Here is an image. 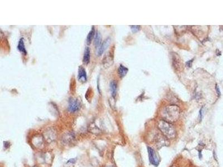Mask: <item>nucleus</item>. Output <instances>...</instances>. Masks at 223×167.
Segmentation results:
<instances>
[{
  "instance_id": "obj_1",
  "label": "nucleus",
  "mask_w": 223,
  "mask_h": 167,
  "mask_svg": "<svg viewBox=\"0 0 223 167\" xmlns=\"http://www.w3.org/2000/svg\"><path fill=\"white\" fill-rule=\"evenodd\" d=\"M180 116V108L176 105H171L166 107L162 112L164 120L170 123L175 122Z\"/></svg>"
},
{
  "instance_id": "obj_2",
  "label": "nucleus",
  "mask_w": 223,
  "mask_h": 167,
  "mask_svg": "<svg viewBox=\"0 0 223 167\" xmlns=\"http://www.w3.org/2000/svg\"><path fill=\"white\" fill-rule=\"evenodd\" d=\"M158 128L166 138L168 139H172L176 135V130L172 125L168 122L164 120H160L158 123Z\"/></svg>"
},
{
  "instance_id": "obj_3",
  "label": "nucleus",
  "mask_w": 223,
  "mask_h": 167,
  "mask_svg": "<svg viewBox=\"0 0 223 167\" xmlns=\"http://www.w3.org/2000/svg\"><path fill=\"white\" fill-rule=\"evenodd\" d=\"M81 107L80 101L75 98L71 97L68 102V110L70 113H76L78 112Z\"/></svg>"
},
{
  "instance_id": "obj_4",
  "label": "nucleus",
  "mask_w": 223,
  "mask_h": 167,
  "mask_svg": "<svg viewBox=\"0 0 223 167\" xmlns=\"http://www.w3.org/2000/svg\"><path fill=\"white\" fill-rule=\"evenodd\" d=\"M154 142L157 149H160L163 146H166L169 144V142L164 135L157 134L154 138Z\"/></svg>"
},
{
  "instance_id": "obj_5",
  "label": "nucleus",
  "mask_w": 223,
  "mask_h": 167,
  "mask_svg": "<svg viewBox=\"0 0 223 167\" xmlns=\"http://www.w3.org/2000/svg\"><path fill=\"white\" fill-rule=\"evenodd\" d=\"M148 153L149 162L151 164L157 166L160 163V158L156 152L151 147H148Z\"/></svg>"
},
{
  "instance_id": "obj_6",
  "label": "nucleus",
  "mask_w": 223,
  "mask_h": 167,
  "mask_svg": "<svg viewBox=\"0 0 223 167\" xmlns=\"http://www.w3.org/2000/svg\"><path fill=\"white\" fill-rule=\"evenodd\" d=\"M111 42V40L110 38H108L105 39L104 41L97 48V56H100L103 55L104 51L107 50V48L109 47Z\"/></svg>"
},
{
  "instance_id": "obj_7",
  "label": "nucleus",
  "mask_w": 223,
  "mask_h": 167,
  "mask_svg": "<svg viewBox=\"0 0 223 167\" xmlns=\"http://www.w3.org/2000/svg\"><path fill=\"white\" fill-rule=\"evenodd\" d=\"M78 79L79 82L85 83L87 81V74L86 69L82 66H80L78 69Z\"/></svg>"
},
{
  "instance_id": "obj_8",
  "label": "nucleus",
  "mask_w": 223,
  "mask_h": 167,
  "mask_svg": "<svg viewBox=\"0 0 223 167\" xmlns=\"http://www.w3.org/2000/svg\"><path fill=\"white\" fill-rule=\"evenodd\" d=\"M173 55H172V63L173 66L176 70H180V69H182V65L180 58L176 53H173Z\"/></svg>"
},
{
  "instance_id": "obj_9",
  "label": "nucleus",
  "mask_w": 223,
  "mask_h": 167,
  "mask_svg": "<svg viewBox=\"0 0 223 167\" xmlns=\"http://www.w3.org/2000/svg\"><path fill=\"white\" fill-rule=\"evenodd\" d=\"M44 139L46 140L48 143H51L55 140L56 138V135L55 132L53 130H49L44 133Z\"/></svg>"
},
{
  "instance_id": "obj_10",
  "label": "nucleus",
  "mask_w": 223,
  "mask_h": 167,
  "mask_svg": "<svg viewBox=\"0 0 223 167\" xmlns=\"http://www.w3.org/2000/svg\"><path fill=\"white\" fill-rule=\"evenodd\" d=\"M32 143L36 148H41L44 146V139L42 136H35L32 139Z\"/></svg>"
},
{
  "instance_id": "obj_11",
  "label": "nucleus",
  "mask_w": 223,
  "mask_h": 167,
  "mask_svg": "<svg viewBox=\"0 0 223 167\" xmlns=\"http://www.w3.org/2000/svg\"><path fill=\"white\" fill-rule=\"evenodd\" d=\"M91 60V49L89 47H86L84 50L83 62L85 65H88Z\"/></svg>"
},
{
  "instance_id": "obj_12",
  "label": "nucleus",
  "mask_w": 223,
  "mask_h": 167,
  "mask_svg": "<svg viewBox=\"0 0 223 167\" xmlns=\"http://www.w3.org/2000/svg\"><path fill=\"white\" fill-rule=\"evenodd\" d=\"M75 139V135L73 133H68L63 136L62 141L64 143L69 144L73 141Z\"/></svg>"
},
{
  "instance_id": "obj_13",
  "label": "nucleus",
  "mask_w": 223,
  "mask_h": 167,
  "mask_svg": "<svg viewBox=\"0 0 223 167\" xmlns=\"http://www.w3.org/2000/svg\"><path fill=\"white\" fill-rule=\"evenodd\" d=\"M17 49L24 55H26L27 54V51L26 50L25 44H24V39L23 38L19 40L17 45Z\"/></svg>"
},
{
  "instance_id": "obj_14",
  "label": "nucleus",
  "mask_w": 223,
  "mask_h": 167,
  "mask_svg": "<svg viewBox=\"0 0 223 167\" xmlns=\"http://www.w3.org/2000/svg\"><path fill=\"white\" fill-rule=\"evenodd\" d=\"M113 63V58L112 56V55L110 54V53H109L107 55H105L104 56V58L103 60V65L104 66H107V67H109V66H111Z\"/></svg>"
},
{
  "instance_id": "obj_15",
  "label": "nucleus",
  "mask_w": 223,
  "mask_h": 167,
  "mask_svg": "<svg viewBox=\"0 0 223 167\" xmlns=\"http://www.w3.org/2000/svg\"><path fill=\"white\" fill-rule=\"evenodd\" d=\"M109 86H110V90L111 91L112 96L114 98L116 96L117 92V88H118V85H117L116 81L115 80H112V81H111Z\"/></svg>"
},
{
  "instance_id": "obj_16",
  "label": "nucleus",
  "mask_w": 223,
  "mask_h": 167,
  "mask_svg": "<svg viewBox=\"0 0 223 167\" xmlns=\"http://www.w3.org/2000/svg\"><path fill=\"white\" fill-rule=\"evenodd\" d=\"M95 35V27H94V26H93L91 30L90 31V32H89V34H88L87 37L86 42H87V45H88L91 44L93 40L94 39Z\"/></svg>"
},
{
  "instance_id": "obj_17",
  "label": "nucleus",
  "mask_w": 223,
  "mask_h": 167,
  "mask_svg": "<svg viewBox=\"0 0 223 167\" xmlns=\"http://www.w3.org/2000/svg\"><path fill=\"white\" fill-rule=\"evenodd\" d=\"M102 43V36L99 31H97L94 39V44L95 47L98 48Z\"/></svg>"
},
{
  "instance_id": "obj_18",
  "label": "nucleus",
  "mask_w": 223,
  "mask_h": 167,
  "mask_svg": "<svg viewBox=\"0 0 223 167\" xmlns=\"http://www.w3.org/2000/svg\"><path fill=\"white\" fill-rule=\"evenodd\" d=\"M128 71V69L126 67L122 65H120L118 69V73L119 77L120 78H123L124 77Z\"/></svg>"
},
{
  "instance_id": "obj_19",
  "label": "nucleus",
  "mask_w": 223,
  "mask_h": 167,
  "mask_svg": "<svg viewBox=\"0 0 223 167\" xmlns=\"http://www.w3.org/2000/svg\"><path fill=\"white\" fill-rule=\"evenodd\" d=\"M88 131L94 134H99L101 131L97 127L94 123H92L89 126L88 128Z\"/></svg>"
},
{
  "instance_id": "obj_20",
  "label": "nucleus",
  "mask_w": 223,
  "mask_h": 167,
  "mask_svg": "<svg viewBox=\"0 0 223 167\" xmlns=\"http://www.w3.org/2000/svg\"><path fill=\"white\" fill-rule=\"evenodd\" d=\"M130 27L131 28V30L133 33H136L138 31H139L140 30V26L135 25V26H130Z\"/></svg>"
},
{
  "instance_id": "obj_21",
  "label": "nucleus",
  "mask_w": 223,
  "mask_h": 167,
  "mask_svg": "<svg viewBox=\"0 0 223 167\" xmlns=\"http://www.w3.org/2000/svg\"><path fill=\"white\" fill-rule=\"evenodd\" d=\"M3 144H4V148H5L6 149L10 148V146L11 145L9 141H6L3 142Z\"/></svg>"
},
{
  "instance_id": "obj_22",
  "label": "nucleus",
  "mask_w": 223,
  "mask_h": 167,
  "mask_svg": "<svg viewBox=\"0 0 223 167\" xmlns=\"http://www.w3.org/2000/svg\"><path fill=\"white\" fill-rule=\"evenodd\" d=\"M76 162V158H72V159H69L67 162V164H69V163L74 164V163H75Z\"/></svg>"
},
{
  "instance_id": "obj_23",
  "label": "nucleus",
  "mask_w": 223,
  "mask_h": 167,
  "mask_svg": "<svg viewBox=\"0 0 223 167\" xmlns=\"http://www.w3.org/2000/svg\"><path fill=\"white\" fill-rule=\"evenodd\" d=\"M215 89H216V92H217V94H218V96H220V95H221V92H220V89H219V86H218V85H216Z\"/></svg>"
},
{
  "instance_id": "obj_24",
  "label": "nucleus",
  "mask_w": 223,
  "mask_h": 167,
  "mask_svg": "<svg viewBox=\"0 0 223 167\" xmlns=\"http://www.w3.org/2000/svg\"><path fill=\"white\" fill-rule=\"evenodd\" d=\"M193 59H192V60H190V61H188L187 63H186V66H187L188 67H191V66H192V61H193Z\"/></svg>"
},
{
  "instance_id": "obj_25",
  "label": "nucleus",
  "mask_w": 223,
  "mask_h": 167,
  "mask_svg": "<svg viewBox=\"0 0 223 167\" xmlns=\"http://www.w3.org/2000/svg\"><path fill=\"white\" fill-rule=\"evenodd\" d=\"M203 110H204V109H203V108H201V110H200V120H202V117H203V115H204V114H203Z\"/></svg>"
},
{
  "instance_id": "obj_26",
  "label": "nucleus",
  "mask_w": 223,
  "mask_h": 167,
  "mask_svg": "<svg viewBox=\"0 0 223 167\" xmlns=\"http://www.w3.org/2000/svg\"><path fill=\"white\" fill-rule=\"evenodd\" d=\"M172 167H176V166H172Z\"/></svg>"
},
{
  "instance_id": "obj_27",
  "label": "nucleus",
  "mask_w": 223,
  "mask_h": 167,
  "mask_svg": "<svg viewBox=\"0 0 223 167\" xmlns=\"http://www.w3.org/2000/svg\"><path fill=\"white\" fill-rule=\"evenodd\" d=\"M34 167H37V166H34Z\"/></svg>"
}]
</instances>
